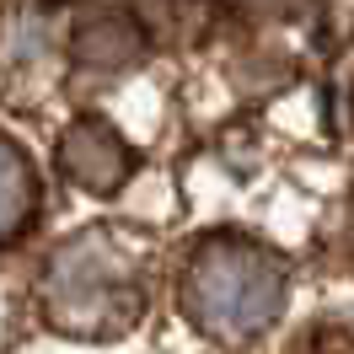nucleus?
<instances>
[{
  "mask_svg": "<svg viewBox=\"0 0 354 354\" xmlns=\"http://www.w3.org/2000/svg\"><path fill=\"white\" fill-rule=\"evenodd\" d=\"M32 199H38V188H32L27 156L11 140H0V242H11L32 221Z\"/></svg>",
  "mask_w": 354,
  "mask_h": 354,
  "instance_id": "nucleus-4",
  "label": "nucleus"
},
{
  "mask_svg": "<svg viewBox=\"0 0 354 354\" xmlns=\"http://www.w3.org/2000/svg\"><path fill=\"white\" fill-rule=\"evenodd\" d=\"M44 311L59 333L75 338H108L124 333L145 311V279L129 247L102 231H86L48 258L44 274Z\"/></svg>",
  "mask_w": 354,
  "mask_h": 354,
  "instance_id": "nucleus-1",
  "label": "nucleus"
},
{
  "mask_svg": "<svg viewBox=\"0 0 354 354\" xmlns=\"http://www.w3.org/2000/svg\"><path fill=\"white\" fill-rule=\"evenodd\" d=\"M65 172L91 194H108L129 172V151H124V140L108 124H75L65 134Z\"/></svg>",
  "mask_w": 354,
  "mask_h": 354,
  "instance_id": "nucleus-3",
  "label": "nucleus"
},
{
  "mask_svg": "<svg viewBox=\"0 0 354 354\" xmlns=\"http://www.w3.org/2000/svg\"><path fill=\"white\" fill-rule=\"evenodd\" d=\"M183 306L209 338L247 344L285 306V268L242 236H215L183 274Z\"/></svg>",
  "mask_w": 354,
  "mask_h": 354,
  "instance_id": "nucleus-2",
  "label": "nucleus"
}]
</instances>
